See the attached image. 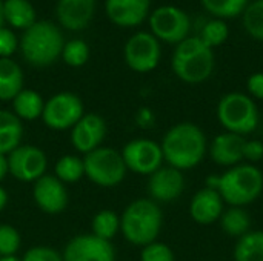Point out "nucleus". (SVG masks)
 Returning a JSON list of instances; mask_svg holds the SVG:
<instances>
[{
  "label": "nucleus",
  "mask_w": 263,
  "mask_h": 261,
  "mask_svg": "<svg viewBox=\"0 0 263 261\" xmlns=\"http://www.w3.org/2000/svg\"><path fill=\"white\" fill-rule=\"evenodd\" d=\"M162 223L163 214L159 203L151 198H137L120 215V232L131 245L143 248L157 242Z\"/></svg>",
  "instance_id": "2"
},
{
  "label": "nucleus",
  "mask_w": 263,
  "mask_h": 261,
  "mask_svg": "<svg viewBox=\"0 0 263 261\" xmlns=\"http://www.w3.org/2000/svg\"><path fill=\"white\" fill-rule=\"evenodd\" d=\"M23 128L22 120L12 112V111H5L0 109V131H8V129H20Z\"/></svg>",
  "instance_id": "39"
},
{
  "label": "nucleus",
  "mask_w": 263,
  "mask_h": 261,
  "mask_svg": "<svg viewBox=\"0 0 263 261\" xmlns=\"http://www.w3.org/2000/svg\"><path fill=\"white\" fill-rule=\"evenodd\" d=\"M65 40L60 28L51 22L37 20L32 26L23 31L18 42L23 58L37 68H45L52 65L59 57H62Z\"/></svg>",
  "instance_id": "4"
},
{
  "label": "nucleus",
  "mask_w": 263,
  "mask_h": 261,
  "mask_svg": "<svg viewBox=\"0 0 263 261\" xmlns=\"http://www.w3.org/2000/svg\"><path fill=\"white\" fill-rule=\"evenodd\" d=\"M62 58L68 66L80 68L89 58V46L82 38H72L69 42H65L62 49Z\"/></svg>",
  "instance_id": "31"
},
{
  "label": "nucleus",
  "mask_w": 263,
  "mask_h": 261,
  "mask_svg": "<svg viewBox=\"0 0 263 261\" xmlns=\"http://www.w3.org/2000/svg\"><path fill=\"white\" fill-rule=\"evenodd\" d=\"M217 120L227 132L245 137L257 129L259 109L250 95L242 92H230L219 100Z\"/></svg>",
  "instance_id": "6"
},
{
  "label": "nucleus",
  "mask_w": 263,
  "mask_h": 261,
  "mask_svg": "<svg viewBox=\"0 0 263 261\" xmlns=\"http://www.w3.org/2000/svg\"><path fill=\"white\" fill-rule=\"evenodd\" d=\"M163 160L168 166L188 171L202 163L208 152L206 135L194 123H177L166 131L160 143Z\"/></svg>",
  "instance_id": "1"
},
{
  "label": "nucleus",
  "mask_w": 263,
  "mask_h": 261,
  "mask_svg": "<svg viewBox=\"0 0 263 261\" xmlns=\"http://www.w3.org/2000/svg\"><path fill=\"white\" fill-rule=\"evenodd\" d=\"M263 158V142L260 140H247L243 146V160L250 165H254Z\"/></svg>",
  "instance_id": "37"
},
{
  "label": "nucleus",
  "mask_w": 263,
  "mask_h": 261,
  "mask_svg": "<svg viewBox=\"0 0 263 261\" xmlns=\"http://www.w3.org/2000/svg\"><path fill=\"white\" fill-rule=\"evenodd\" d=\"M216 191L223 203L243 208L256 202L263 191V174L256 165L240 163L217 175Z\"/></svg>",
  "instance_id": "3"
},
{
  "label": "nucleus",
  "mask_w": 263,
  "mask_h": 261,
  "mask_svg": "<svg viewBox=\"0 0 263 261\" xmlns=\"http://www.w3.org/2000/svg\"><path fill=\"white\" fill-rule=\"evenodd\" d=\"M151 0H105L108 18L122 28L140 25L149 12Z\"/></svg>",
  "instance_id": "17"
},
{
  "label": "nucleus",
  "mask_w": 263,
  "mask_h": 261,
  "mask_svg": "<svg viewBox=\"0 0 263 261\" xmlns=\"http://www.w3.org/2000/svg\"><path fill=\"white\" fill-rule=\"evenodd\" d=\"M123 55L129 69L145 74L157 68L162 49L159 40L151 32H137L128 38Z\"/></svg>",
  "instance_id": "11"
},
{
  "label": "nucleus",
  "mask_w": 263,
  "mask_h": 261,
  "mask_svg": "<svg viewBox=\"0 0 263 261\" xmlns=\"http://www.w3.org/2000/svg\"><path fill=\"white\" fill-rule=\"evenodd\" d=\"M85 175L100 188H114L126 177V166L119 151L100 146L83 157Z\"/></svg>",
  "instance_id": "7"
},
{
  "label": "nucleus",
  "mask_w": 263,
  "mask_h": 261,
  "mask_svg": "<svg viewBox=\"0 0 263 261\" xmlns=\"http://www.w3.org/2000/svg\"><path fill=\"white\" fill-rule=\"evenodd\" d=\"M5 22L15 29H28L37 22L35 9L29 0H3Z\"/></svg>",
  "instance_id": "22"
},
{
  "label": "nucleus",
  "mask_w": 263,
  "mask_h": 261,
  "mask_svg": "<svg viewBox=\"0 0 263 261\" xmlns=\"http://www.w3.org/2000/svg\"><path fill=\"white\" fill-rule=\"evenodd\" d=\"M18 48L15 34L8 28H0V58H9Z\"/></svg>",
  "instance_id": "36"
},
{
  "label": "nucleus",
  "mask_w": 263,
  "mask_h": 261,
  "mask_svg": "<svg viewBox=\"0 0 263 261\" xmlns=\"http://www.w3.org/2000/svg\"><path fill=\"white\" fill-rule=\"evenodd\" d=\"M247 88L251 98L263 100V72H254L253 75H250Z\"/></svg>",
  "instance_id": "38"
},
{
  "label": "nucleus",
  "mask_w": 263,
  "mask_h": 261,
  "mask_svg": "<svg viewBox=\"0 0 263 261\" xmlns=\"http://www.w3.org/2000/svg\"><path fill=\"white\" fill-rule=\"evenodd\" d=\"M8 205V192L0 186V212L6 208Z\"/></svg>",
  "instance_id": "42"
},
{
  "label": "nucleus",
  "mask_w": 263,
  "mask_h": 261,
  "mask_svg": "<svg viewBox=\"0 0 263 261\" xmlns=\"http://www.w3.org/2000/svg\"><path fill=\"white\" fill-rule=\"evenodd\" d=\"M96 11V0H57L55 17L59 23L69 31L86 28Z\"/></svg>",
  "instance_id": "18"
},
{
  "label": "nucleus",
  "mask_w": 263,
  "mask_h": 261,
  "mask_svg": "<svg viewBox=\"0 0 263 261\" xmlns=\"http://www.w3.org/2000/svg\"><path fill=\"white\" fill-rule=\"evenodd\" d=\"M62 257L63 261H116V251L111 242L80 234L66 243Z\"/></svg>",
  "instance_id": "13"
},
{
  "label": "nucleus",
  "mask_w": 263,
  "mask_h": 261,
  "mask_svg": "<svg viewBox=\"0 0 263 261\" xmlns=\"http://www.w3.org/2000/svg\"><path fill=\"white\" fill-rule=\"evenodd\" d=\"M149 28L157 40L177 45L188 37L191 20L183 9L174 5H163L149 15Z\"/></svg>",
  "instance_id": "9"
},
{
  "label": "nucleus",
  "mask_w": 263,
  "mask_h": 261,
  "mask_svg": "<svg viewBox=\"0 0 263 261\" xmlns=\"http://www.w3.org/2000/svg\"><path fill=\"white\" fill-rule=\"evenodd\" d=\"M203 8L217 18H230L242 14L248 0H200Z\"/></svg>",
  "instance_id": "29"
},
{
  "label": "nucleus",
  "mask_w": 263,
  "mask_h": 261,
  "mask_svg": "<svg viewBox=\"0 0 263 261\" xmlns=\"http://www.w3.org/2000/svg\"><path fill=\"white\" fill-rule=\"evenodd\" d=\"M83 114L85 108L79 95L72 92H59L45 102L42 120L49 129L66 131L72 129Z\"/></svg>",
  "instance_id": "8"
},
{
  "label": "nucleus",
  "mask_w": 263,
  "mask_h": 261,
  "mask_svg": "<svg viewBox=\"0 0 263 261\" xmlns=\"http://www.w3.org/2000/svg\"><path fill=\"white\" fill-rule=\"evenodd\" d=\"M54 175L63 183H76L82 177H85L83 158L77 155H63L55 162Z\"/></svg>",
  "instance_id": "27"
},
{
  "label": "nucleus",
  "mask_w": 263,
  "mask_h": 261,
  "mask_svg": "<svg viewBox=\"0 0 263 261\" xmlns=\"http://www.w3.org/2000/svg\"><path fill=\"white\" fill-rule=\"evenodd\" d=\"M0 261H22V258L15 255H8V257H0Z\"/></svg>",
  "instance_id": "44"
},
{
  "label": "nucleus",
  "mask_w": 263,
  "mask_h": 261,
  "mask_svg": "<svg viewBox=\"0 0 263 261\" xmlns=\"http://www.w3.org/2000/svg\"><path fill=\"white\" fill-rule=\"evenodd\" d=\"M22 261H63V257L59 251L49 246H34L28 249Z\"/></svg>",
  "instance_id": "34"
},
{
  "label": "nucleus",
  "mask_w": 263,
  "mask_h": 261,
  "mask_svg": "<svg viewBox=\"0 0 263 261\" xmlns=\"http://www.w3.org/2000/svg\"><path fill=\"white\" fill-rule=\"evenodd\" d=\"M25 129H8V131H0V154L8 155L11 154L15 148L22 145V137H23Z\"/></svg>",
  "instance_id": "35"
},
{
  "label": "nucleus",
  "mask_w": 263,
  "mask_h": 261,
  "mask_svg": "<svg viewBox=\"0 0 263 261\" xmlns=\"http://www.w3.org/2000/svg\"><path fill=\"white\" fill-rule=\"evenodd\" d=\"M243 26L253 38L263 42V0L247 5L243 11Z\"/></svg>",
  "instance_id": "30"
},
{
  "label": "nucleus",
  "mask_w": 263,
  "mask_h": 261,
  "mask_svg": "<svg viewBox=\"0 0 263 261\" xmlns=\"http://www.w3.org/2000/svg\"><path fill=\"white\" fill-rule=\"evenodd\" d=\"M223 200L216 189L203 188L194 194L190 203V215L191 218L203 226H210L216 223L223 214Z\"/></svg>",
  "instance_id": "20"
},
{
  "label": "nucleus",
  "mask_w": 263,
  "mask_h": 261,
  "mask_svg": "<svg viewBox=\"0 0 263 261\" xmlns=\"http://www.w3.org/2000/svg\"><path fill=\"white\" fill-rule=\"evenodd\" d=\"M183 189L185 177L173 166H162L149 175L148 192L156 203H171L183 194Z\"/></svg>",
  "instance_id": "16"
},
{
  "label": "nucleus",
  "mask_w": 263,
  "mask_h": 261,
  "mask_svg": "<svg viewBox=\"0 0 263 261\" xmlns=\"http://www.w3.org/2000/svg\"><path fill=\"white\" fill-rule=\"evenodd\" d=\"M120 154L126 169L139 175L154 174L165 162L160 145L149 138H134L128 142Z\"/></svg>",
  "instance_id": "10"
},
{
  "label": "nucleus",
  "mask_w": 263,
  "mask_h": 261,
  "mask_svg": "<svg viewBox=\"0 0 263 261\" xmlns=\"http://www.w3.org/2000/svg\"><path fill=\"white\" fill-rule=\"evenodd\" d=\"M43 106H45V100L34 89L23 88L12 98V112L20 120L32 122V120H37V118H42Z\"/></svg>",
  "instance_id": "23"
},
{
  "label": "nucleus",
  "mask_w": 263,
  "mask_h": 261,
  "mask_svg": "<svg viewBox=\"0 0 263 261\" xmlns=\"http://www.w3.org/2000/svg\"><path fill=\"white\" fill-rule=\"evenodd\" d=\"M137 123L142 126V128H149L153 126L154 123V114L151 109L148 108H142L139 112H137Z\"/></svg>",
  "instance_id": "40"
},
{
  "label": "nucleus",
  "mask_w": 263,
  "mask_h": 261,
  "mask_svg": "<svg viewBox=\"0 0 263 261\" xmlns=\"http://www.w3.org/2000/svg\"><path fill=\"white\" fill-rule=\"evenodd\" d=\"M32 198L37 208L49 215H57L68 206V191L55 175L45 174L34 182Z\"/></svg>",
  "instance_id": "14"
},
{
  "label": "nucleus",
  "mask_w": 263,
  "mask_h": 261,
  "mask_svg": "<svg viewBox=\"0 0 263 261\" xmlns=\"http://www.w3.org/2000/svg\"><path fill=\"white\" fill-rule=\"evenodd\" d=\"M5 23V15H3V0H0V28H3Z\"/></svg>",
  "instance_id": "43"
},
{
  "label": "nucleus",
  "mask_w": 263,
  "mask_h": 261,
  "mask_svg": "<svg viewBox=\"0 0 263 261\" xmlns=\"http://www.w3.org/2000/svg\"><path fill=\"white\" fill-rule=\"evenodd\" d=\"M234 261H263V231H250L237 240Z\"/></svg>",
  "instance_id": "25"
},
{
  "label": "nucleus",
  "mask_w": 263,
  "mask_h": 261,
  "mask_svg": "<svg viewBox=\"0 0 263 261\" xmlns=\"http://www.w3.org/2000/svg\"><path fill=\"white\" fill-rule=\"evenodd\" d=\"M106 135V122L94 112H85L71 129V145L82 154L102 146Z\"/></svg>",
  "instance_id": "15"
},
{
  "label": "nucleus",
  "mask_w": 263,
  "mask_h": 261,
  "mask_svg": "<svg viewBox=\"0 0 263 261\" xmlns=\"http://www.w3.org/2000/svg\"><path fill=\"white\" fill-rule=\"evenodd\" d=\"M214 52L197 37H186L177 43L171 66L174 74L185 83L197 85L208 80L214 71Z\"/></svg>",
  "instance_id": "5"
},
{
  "label": "nucleus",
  "mask_w": 263,
  "mask_h": 261,
  "mask_svg": "<svg viewBox=\"0 0 263 261\" xmlns=\"http://www.w3.org/2000/svg\"><path fill=\"white\" fill-rule=\"evenodd\" d=\"M140 261H176V257L168 245L162 242H153L142 248Z\"/></svg>",
  "instance_id": "33"
},
{
  "label": "nucleus",
  "mask_w": 263,
  "mask_h": 261,
  "mask_svg": "<svg viewBox=\"0 0 263 261\" xmlns=\"http://www.w3.org/2000/svg\"><path fill=\"white\" fill-rule=\"evenodd\" d=\"M91 229H92L91 234L96 235L97 238L111 242L120 231V217L114 211L103 209L94 215Z\"/></svg>",
  "instance_id": "26"
},
{
  "label": "nucleus",
  "mask_w": 263,
  "mask_h": 261,
  "mask_svg": "<svg viewBox=\"0 0 263 261\" xmlns=\"http://www.w3.org/2000/svg\"><path fill=\"white\" fill-rule=\"evenodd\" d=\"M220 228L222 231L234 238H240L251 231V218L250 214L239 206H230L220 215Z\"/></svg>",
  "instance_id": "24"
},
{
  "label": "nucleus",
  "mask_w": 263,
  "mask_h": 261,
  "mask_svg": "<svg viewBox=\"0 0 263 261\" xmlns=\"http://www.w3.org/2000/svg\"><path fill=\"white\" fill-rule=\"evenodd\" d=\"M23 89V71L12 58H0V102H12Z\"/></svg>",
  "instance_id": "21"
},
{
  "label": "nucleus",
  "mask_w": 263,
  "mask_h": 261,
  "mask_svg": "<svg viewBox=\"0 0 263 261\" xmlns=\"http://www.w3.org/2000/svg\"><path fill=\"white\" fill-rule=\"evenodd\" d=\"M9 174L18 182L34 183L46 174V154L34 145H20L8 154Z\"/></svg>",
  "instance_id": "12"
},
{
  "label": "nucleus",
  "mask_w": 263,
  "mask_h": 261,
  "mask_svg": "<svg viewBox=\"0 0 263 261\" xmlns=\"http://www.w3.org/2000/svg\"><path fill=\"white\" fill-rule=\"evenodd\" d=\"M20 245L22 238L18 231L9 225H0V257L15 255Z\"/></svg>",
  "instance_id": "32"
},
{
  "label": "nucleus",
  "mask_w": 263,
  "mask_h": 261,
  "mask_svg": "<svg viewBox=\"0 0 263 261\" xmlns=\"http://www.w3.org/2000/svg\"><path fill=\"white\" fill-rule=\"evenodd\" d=\"M9 174V166H8V155L0 154V182L5 180V177Z\"/></svg>",
  "instance_id": "41"
},
{
  "label": "nucleus",
  "mask_w": 263,
  "mask_h": 261,
  "mask_svg": "<svg viewBox=\"0 0 263 261\" xmlns=\"http://www.w3.org/2000/svg\"><path fill=\"white\" fill-rule=\"evenodd\" d=\"M247 138L233 132L219 134L210 145L208 152L211 160L225 168H233L243 162V146Z\"/></svg>",
  "instance_id": "19"
},
{
  "label": "nucleus",
  "mask_w": 263,
  "mask_h": 261,
  "mask_svg": "<svg viewBox=\"0 0 263 261\" xmlns=\"http://www.w3.org/2000/svg\"><path fill=\"white\" fill-rule=\"evenodd\" d=\"M230 35V26L225 20L222 18H214V20H208L203 28L200 29L199 38L211 49L223 45L227 42Z\"/></svg>",
  "instance_id": "28"
}]
</instances>
